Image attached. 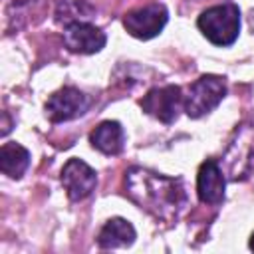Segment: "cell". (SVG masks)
Masks as SVG:
<instances>
[{
    "label": "cell",
    "mask_w": 254,
    "mask_h": 254,
    "mask_svg": "<svg viewBox=\"0 0 254 254\" xmlns=\"http://www.w3.org/2000/svg\"><path fill=\"white\" fill-rule=\"evenodd\" d=\"M129 196L155 216L167 218L185 202V190L179 179H169L145 169H131L127 173Z\"/></svg>",
    "instance_id": "obj_1"
},
{
    "label": "cell",
    "mask_w": 254,
    "mask_h": 254,
    "mask_svg": "<svg viewBox=\"0 0 254 254\" xmlns=\"http://www.w3.org/2000/svg\"><path fill=\"white\" fill-rule=\"evenodd\" d=\"M200 32L214 46H230L240 32V10L236 4L226 2L206 8L196 20Z\"/></svg>",
    "instance_id": "obj_2"
},
{
    "label": "cell",
    "mask_w": 254,
    "mask_h": 254,
    "mask_svg": "<svg viewBox=\"0 0 254 254\" xmlns=\"http://www.w3.org/2000/svg\"><path fill=\"white\" fill-rule=\"evenodd\" d=\"M224 95H226V85L222 77L202 75L190 85L189 95L185 99V111L192 119L202 117L204 113L212 111L224 99Z\"/></svg>",
    "instance_id": "obj_3"
},
{
    "label": "cell",
    "mask_w": 254,
    "mask_h": 254,
    "mask_svg": "<svg viewBox=\"0 0 254 254\" xmlns=\"http://www.w3.org/2000/svg\"><path fill=\"white\" fill-rule=\"evenodd\" d=\"M141 107L145 113L153 115L155 119H159L163 123H173L179 117L181 107H185V99L181 95V87H177V85L153 87L141 99Z\"/></svg>",
    "instance_id": "obj_4"
},
{
    "label": "cell",
    "mask_w": 254,
    "mask_h": 254,
    "mask_svg": "<svg viewBox=\"0 0 254 254\" xmlns=\"http://www.w3.org/2000/svg\"><path fill=\"white\" fill-rule=\"evenodd\" d=\"M167 18H169V14L163 4H149V6L129 12L123 18V26L133 38L151 40L165 28Z\"/></svg>",
    "instance_id": "obj_5"
},
{
    "label": "cell",
    "mask_w": 254,
    "mask_h": 254,
    "mask_svg": "<svg viewBox=\"0 0 254 254\" xmlns=\"http://www.w3.org/2000/svg\"><path fill=\"white\" fill-rule=\"evenodd\" d=\"M89 107V99L75 87H62L60 91L52 93L46 101V115L52 123H62L83 115Z\"/></svg>",
    "instance_id": "obj_6"
},
{
    "label": "cell",
    "mask_w": 254,
    "mask_h": 254,
    "mask_svg": "<svg viewBox=\"0 0 254 254\" xmlns=\"http://www.w3.org/2000/svg\"><path fill=\"white\" fill-rule=\"evenodd\" d=\"M62 185L71 200H81L95 189L97 175L81 159H69L62 169Z\"/></svg>",
    "instance_id": "obj_7"
},
{
    "label": "cell",
    "mask_w": 254,
    "mask_h": 254,
    "mask_svg": "<svg viewBox=\"0 0 254 254\" xmlns=\"http://www.w3.org/2000/svg\"><path fill=\"white\" fill-rule=\"evenodd\" d=\"M105 34L87 22H75L64 30V44L77 54H95L105 46Z\"/></svg>",
    "instance_id": "obj_8"
},
{
    "label": "cell",
    "mask_w": 254,
    "mask_h": 254,
    "mask_svg": "<svg viewBox=\"0 0 254 254\" xmlns=\"http://www.w3.org/2000/svg\"><path fill=\"white\" fill-rule=\"evenodd\" d=\"M224 177L216 161L208 159L200 165L196 177V192L200 202L204 204H218L224 198Z\"/></svg>",
    "instance_id": "obj_9"
},
{
    "label": "cell",
    "mask_w": 254,
    "mask_h": 254,
    "mask_svg": "<svg viewBox=\"0 0 254 254\" xmlns=\"http://www.w3.org/2000/svg\"><path fill=\"white\" fill-rule=\"evenodd\" d=\"M89 141L97 151L105 155H119L123 151L125 135L117 121H103L91 131Z\"/></svg>",
    "instance_id": "obj_10"
},
{
    "label": "cell",
    "mask_w": 254,
    "mask_h": 254,
    "mask_svg": "<svg viewBox=\"0 0 254 254\" xmlns=\"http://www.w3.org/2000/svg\"><path fill=\"white\" fill-rule=\"evenodd\" d=\"M135 240V228L125 218H111L105 222L97 236V244L101 248H121L131 246Z\"/></svg>",
    "instance_id": "obj_11"
},
{
    "label": "cell",
    "mask_w": 254,
    "mask_h": 254,
    "mask_svg": "<svg viewBox=\"0 0 254 254\" xmlns=\"http://www.w3.org/2000/svg\"><path fill=\"white\" fill-rule=\"evenodd\" d=\"M30 165V153L18 143H4L0 149V169L10 179H20Z\"/></svg>",
    "instance_id": "obj_12"
},
{
    "label": "cell",
    "mask_w": 254,
    "mask_h": 254,
    "mask_svg": "<svg viewBox=\"0 0 254 254\" xmlns=\"http://www.w3.org/2000/svg\"><path fill=\"white\" fill-rule=\"evenodd\" d=\"M91 14H93V8L83 0H64L56 12L58 22H64L65 26L75 22H85L87 18H91Z\"/></svg>",
    "instance_id": "obj_13"
},
{
    "label": "cell",
    "mask_w": 254,
    "mask_h": 254,
    "mask_svg": "<svg viewBox=\"0 0 254 254\" xmlns=\"http://www.w3.org/2000/svg\"><path fill=\"white\" fill-rule=\"evenodd\" d=\"M250 248L254 250V234H252V238H250Z\"/></svg>",
    "instance_id": "obj_14"
}]
</instances>
